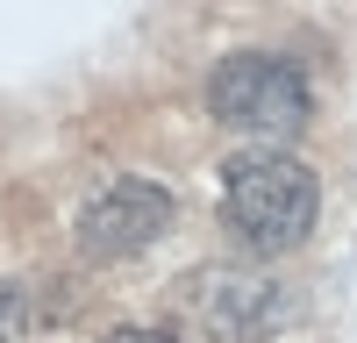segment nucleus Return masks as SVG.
<instances>
[{"instance_id": "nucleus-6", "label": "nucleus", "mask_w": 357, "mask_h": 343, "mask_svg": "<svg viewBox=\"0 0 357 343\" xmlns=\"http://www.w3.org/2000/svg\"><path fill=\"white\" fill-rule=\"evenodd\" d=\"M100 343H178V336H165V329H107Z\"/></svg>"}, {"instance_id": "nucleus-5", "label": "nucleus", "mask_w": 357, "mask_h": 343, "mask_svg": "<svg viewBox=\"0 0 357 343\" xmlns=\"http://www.w3.org/2000/svg\"><path fill=\"white\" fill-rule=\"evenodd\" d=\"M15 336H22V294L0 279V343H15Z\"/></svg>"}, {"instance_id": "nucleus-1", "label": "nucleus", "mask_w": 357, "mask_h": 343, "mask_svg": "<svg viewBox=\"0 0 357 343\" xmlns=\"http://www.w3.org/2000/svg\"><path fill=\"white\" fill-rule=\"evenodd\" d=\"M321 208V186L301 158L286 151H236L222 165V215L250 250H293L307 243Z\"/></svg>"}, {"instance_id": "nucleus-3", "label": "nucleus", "mask_w": 357, "mask_h": 343, "mask_svg": "<svg viewBox=\"0 0 357 343\" xmlns=\"http://www.w3.org/2000/svg\"><path fill=\"white\" fill-rule=\"evenodd\" d=\"M307 107L314 100H307L301 65H286L272 50H236V57H222V65L207 72V114H215L222 129H236V136L286 143V136L307 129Z\"/></svg>"}, {"instance_id": "nucleus-4", "label": "nucleus", "mask_w": 357, "mask_h": 343, "mask_svg": "<svg viewBox=\"0 0 357 343\" xmlns=\"http://www.w3.org/2000/svg\"><path fill=\"white\" fill-rule=\"evenodd\" d=\"M172 229V193L158 179H107L93 200L79 208V250L93 265H122V257H143L158 236Z\"/></svg>"}, {"instance_id": "nucleus-2", "label": "nucleus", "mask_w": 357, "mask_h": 343, "mask_svg": "<svg viewBox=\"0 0 357 343\" xmlns=\"http://www.w3.org/2000/svg\"><path fill=\"white\" fill-rule=\"evenodd\" d=\"M172 314L207 343H264L293 322V294L257 265H193L172 286Z\"/></svg>"}]
</instances>
